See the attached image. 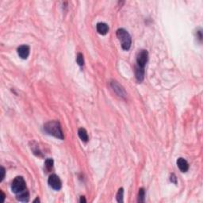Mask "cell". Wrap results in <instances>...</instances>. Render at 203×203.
<instances>
[{"label": "cell", "mask_w": 203, "mask_h": 203, "mask_svg": "<svg viewBox=\"0 0 203 203\" xmlns=\"http://www.w3.org/2000/svg\"><path fill=\"white\" fill-rule=\"evenodd\" d=\"M44 129L45 133H48V135H51L52 137L60 140L64 139V133L59 122L52 121L47 122L46 124H44Z\"/></svg>", "instance_id": "obj_1"}, {"label": "cell", "mask_w": 203, "mask_h": 203, "mask_svg": "<svg viewBox=\"0 0 203 203\" xmlns=\"http://www.w3.org/2000/svg\"><path fill=\"white\" fill-rule=\"evenodd\" d=\"M116 35L120 41L122 49L129 50L132 44V38L130 34L124 29H118L116 32Z\"/></svg>", "instance_id": "obj_2"}, {"label": "cell", "mask_w": 203, "mask_h": 203, "mask_svg": "<svg viewBox=\"0 0 203 203\" xmlns=\"http://www.w3.org/2000/svg\"><path fill=\"white\" fill-rule=\"evenodd\" d=\"M11 190L16 194L26 190V181L22 176H18L14 179L11 184Z\"/></svg>", "instance_id": "obj_3"}, {"label": "cell", "mask_w": 203, "mask_h": 203, "mask_svg": "<svg viewBox=\"0 0 203 203\" xmlns=\"http://www.w3.org/2000/svg\"><path fill=\"white\" fill-rule=\"evenodd\" d=\"M148 60V52L147 50H141L138 52L137 56V66L144 68Z\"/></svg>", "instance_id": "obj_4"}, {"label": "cell", "mask_w": 203, "mask_h": 203, "mask_svg": "<svg viewBox=\"0 0 203 203\" xmlns=\"http://www.w3.org/2000/svg\"><path fill=\"white\" fill-rule=\"evenodd\" d=\"M48 183L50 187H52L53 190H59L62 187V183H61L60 179L59 176H57L55 174H52L49 176L48 179Z\"/></svg>", "instance_id": "obj_5"}, {"label": "cell", "mask_w": 203, "mask_h": 203, "mask_svg": "<svg viewBox=\"0 0 203 203\" xmlns=\"http://www.w3.org/2000/svg\"><path fill=\"white\" fill-rule=\"evenodd\" d=\"M110 86L113 88L114 91H115L118 96L122 97V98H126V92L125 91V89L122 87V86L116 81H112L110 83Z\"/></svg>", "instance_id": "obj_6"}, {"label": "cell", "mask_w": 203, "mask_h": 203, "mask_svg": "<svg viewBox=\"0 0 203 203\" xmlns=\"http://www.w3.org/2000/svg\"><path fill=\"white\" fill-rule=\"evenodd\" d=\"M17 52H18L19 57H21L23 60H26L27 59L29 55H30V47L28 46V45H26V44L21 45V46L18 48Z\"/></svg>", "instance_id": "obj_7"}, {"label": "cell", "mask_w": 203, "mask_h": 203, "mask_svg": "<svg viewBox=\"0 0 203 203\" xmlns=\"http://www.w3.org/2000/svg\"><path fill=\"white\" fill-rule=\"evenodd\" d=\"M177 166L182 172H187L189 170L188 162L182 157L177 160Z\"/></svg>", "instance_id": "obj_8"}, {"label": "cell", "mask_w": 203, "mask_h": 203, "mask_svg": "<svg viewBox=\"0 0 203 203\" xmlns=\"http://www.w3.org/2000/svg\"><path fill=\"white\" fill-rule=\"evenodd\" d=\"M96 30L99 34L106 35L109 31V27H108L107 24H106L104 22H98L96 25Z\"/></svg>", "instance_id": "obj_9"}, {"label": "cell", "mask_w": 203, "mask_h": 203, "mask_svg": "<svg viewBox=\"0 0 203 203\" xmlns=\"http://www.w3.org/2000/svg\"><path fill=\"white\" fill-rule=\"evenodd\" d=\"M16 195L17 200L19 201H22V202H28L29 199H30V194H29V191L27 190V189L24 190V191L19 193V194H17Z\"/></svg>", "instance_id": "obj_10"}, {"label": "cell", "mask_w": 203, "mask_h": 203, "mask_svg": "<svg viewBox=\"0 0 203 203\" xmlns=\"http://www.w3.org/2000/svg\"><path fill=\"white\" fill-rule=\"evenodd\" d=\"M135 76L138 82H142L144 78V68H141L138 66H135Z\"/></svg>", "instance_id": "obj_11"}, {"label": "cell", "mask_w": 203, "mask_h": 203, "mask_svg": "<svg viewBox=\"0 0 203 203\" xmlns=\"http://www.w3.org/2000/svg\"><path fill=\"white\" fill-rule=\"evenodd\" d=\"M78 135H79V137L81 139L82 141H83V142H87L88 141V134H87V132L85 129H83V128L79 129Z\"/></svg>", "instance_id": "obj_12"}, {"label": "cell", "mask_w": 203, "mask_h": 203, "mask_svg": "<svg viewBox=\"0 0 203 203\" xmlns=\"http://www.w3.org/2000/svg\"><path fill=\"white\" fill-rule=\"evenodd\" d=\"M44 167L46 169L47 172H51L53 168V160L51 158H48L45 160V164H44Z\"/></svg>", "instance_id": "obj_13"}, {"label": "cell", "mask_w": 203, "mask_h": 203, "mask_svg": "<svg viewBox=\"0 0 203 203\" xmlns=\"http://www.w3.org/2000/svg\"><path fill=\"white\" fill-rule=\"evenodd\" d=\"M145 200V190L144 188H140L138 192V199L137 201L138 202H144Z\"/></svg>", "instance_id": "obj_14"}, {"label": "cell", "mask_w": 203, "mask_h": 203, "mask_svg": "<svg viewBox=\"0 0 203 203\" xmlns=\"http://www.w3.org/2000/svg\"><path fill=\"white\" fill-rule=\"evenodd\" d=\"M123 195H124V190L123 188H120L118 190V192L117 194V201L118 202H123Z\"/></svg>", "instance_id": "obj_15"}, {"label": "cell", "mask_w": 203, "mask_h": 203, "mask_svg": "<svg viewBox=\"0 0 203 203\" xmlns=\"http://www.w3.org/2000/svg\"><path fill=\"white\" fill-rule=\"evenodd\" d=\"M76 62L80 67L83 66L84 64V59H83V55L82 53H78L77 56H76Z\"/></svg>", "instance_id": "obj_16"}, {"label": "cell", "mask_w": 203, "mask_h": 203, "mask_svg": "<svg viewBox=\"0 0 203 203\" xmlns=\"http://www.w3.org/2000/svg\"><path fill=\"white\" fill-rule=\"evenodd\" d=\"M196 36H197V38H198L200 41L202 40V32H201V30H199L197 31V33H196Z\"/></svg>", "instance_id": "obj_17"}, {"label": "cell", "mask_w": 203, "mask_h": 203, "mask_svg": "<svg viewBox=\"0 0 203 203\" xmlns=\"http://www.w3.org/2000/svg\"><path fill=\"white\" fill-rule=\"evenodd\" d=\"M170 180H171V182H172V183H175V184H176V183H177V178H176V176H175V174H172Z\"/></svg>", "instance_id": "obj_18"}, {"label": "cell", "mask_w": 203, "mask_h": 203, "mask_svg": "<svg viewBox=\"0 0 203 203\" xmlns=\"http://www.w3.org/2000/svg\"><path fill=\"white\" fill-rule=\"evenodd\" d=\"M1 173H2V176H1V179H0V181L2 182V180H3L4 177H5V173H6L5 168H4L3 167H1Z\"/></svg>", "instance_id": "obj_19"}, {"label": "cell", "mask_w": 203, "mask_h": 203, "mask_svg": "<svg viewBox=\"0 0 203 203\" xmlns=\"http://www.w3.org/2000/svg\"><path fill=\"white\" fill-rule=\"evenodd\" d=\"M80 201L81 203H83V202H86V201H87V200L85 199V197H84V196H81V197H80Z\"/></svg>", "instance_id": "obj_20"}, {"label": "cell", "mask_w": 203, "mask_h": 203, "mask_svg": "<svg viewBox=\"0 0 203 203\" xmlns=\"http://www.w3.org/2000/svg\"><path fill=\"white\" fill-rule=\"evenodd\" d=\"M1 194H2V201H4V200H5V194H4V193L2 192V190H1Z\"/></svg>", "instance_id": "obj_21"}, {"label": "cell", "mask_w": 203, "mask_h": 203, "mask_svg": "<svg viewBox=\"0 0 203 203\" xmlns=\"http://www.w3.org/2000/svg\"><path fill=\"white\" fill-rule=\"evenodd\" d=\"M39 201H40V200H39L38 197H37V198H36V199L34 200V201H33V202H39Z\"/></svg>", "instance_id": "obj_22"}]
</instances>
